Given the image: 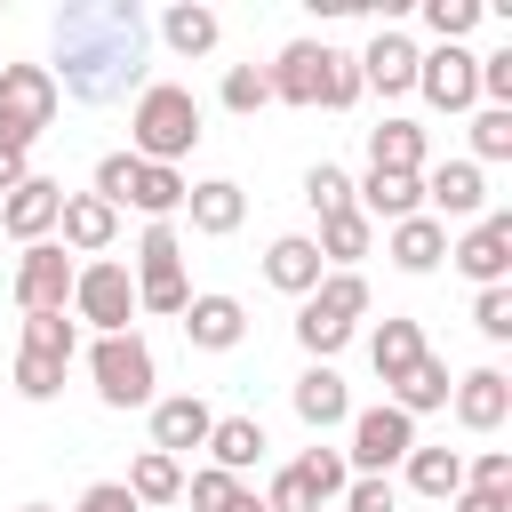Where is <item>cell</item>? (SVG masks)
<instances>
[{
    "label": "cell",
    "instance_id": "obj_1",
    "mask_svg": "<svg viewBox=\"0 0 512 512\" xmlns=\"http://www.w3.org/2000/svg\"><path fill=\"white\" fill-rule=\"evenodd\" d=\"M144 8L136 0H72L56 16V96H80V104H112V96H144Z\"/></svg>",
    "mask_w": 512,
    "mask_h": 512
},
{
    "label": "cell",
    "instance_id": "obj_2",
    "mask_svg": "<svg viewBox=\"0 0 512 512\" xmlns=\"http://www.w3.org/2000/svg\"><path fill=\"white\" fill-rule=\"evenodd\" d=\"M264 80H272V96L280 104H328V112H352L360 104V64L344 56V48H328V40H288L272 64H264Z\"/></svg>",
    "mask_w": 512,
    "mask_h": 512
},
{
    "label": "cell",
    "instance_id": "obj_3",
    "mask_svg": "<svg viewBox=\"0 0 512 512\" xmlns=\"http://www.w3.org/2000/svg\"><path fill=\"white\" fill-rule=\"evenodd\" d=\"M192 144H200V96L176 88V80H152L128 112V152L152 160V168H176Z\"/></svg>",
    "mask_w": 512,
    "mask_h": 512
},
{
    "label": "cell",
    "instance_id": "obj_4",
    "mask_svg": "<svg viewBox=\"0 0 512 512\" xmlns=\"http://www.w3.org/2000/svg\"><path fill=\"white\" fill-rule=\"evenodd\" d=\"M360 312H368V280H360V272H320V288L296 304V344H304L312 360H328V352L352 344Z\"/></svg>",
    "mask_w": 512,
    "mask_h": 512
},
{
    "label": "cell",
    "instance_id": "obj_5",
    "mask_svg": "<svg viewBox=\"0 0 512 512\" xmlns=\"http://www.w3.org/2000/svg\"><path fill=\"white\" fill-rule=\"evenodd\" d=\"M88 376H96L104 408H152V344L136 328L128 336H96L88 344Z\"/></svg>",
    "mask_w": 512,
    "mask_h": 512
},
{
    "label": "cell",
    "instance_id": "obj_6",
    "mask_svg": "<svg viewBox=\"0 0 512 512\" xmlns=\"http://www.w3.org/2000/svg\"><path fill=\"white\" fill-rule=\"evenodd\" d=\"M56 80L48 64H0V144L8 152H32V136L56 120Z\"/></svg>",
    "mask_w": 512,
    "mask_h": 512
},
{
    "label": "cell",
    "instance_id": "obj_7",
    "mask_svg": "<svg viewBox=\"0 0 512 512\" xmlns=\"http://www.w3.org/2000/svg\"><path fill=\"white\" fill-rule=\"evenodd\" d=\"M72 312H80L96 336H128V320H136V280H128V264H112V256L80 264V272H72Z\"/></svg>",
    "mask_w": 512,
    "mask_h": 512
},
{
    "label": "cell",
    "instance_id": "obj_8",
    "mask_svg": "<svg viewBox=\"0 0 512 512\" xmlns=\"http://www.w3.org/2000/svg\"><path fill=\"white\" fill-rule=\"evenodd\" d=\"M408 448H416V416H400V408L384 400V408H360V416H352L344 464H352V480H384L392 464H408Z\"/></svg>",
    "mask_w": 512,
    "mask_h": 512
},
{
    "label": "cell",
    "instance_id": "obj_9",
    "mask_svg": "<svg viewBox=\"0 0 512 512\" xmlns=\"http://www.w3.org/2000/svg\"><path fill=\"white\" fill-rule=\"evenodd\" d=\"M448 264H456L472 288H504V272H512V208L472 216V224H464V240L448 248Z\"/></svg>",
    "mask_w": 512,
    "mask_h": 512
},
{
    "label": "cell",
    "instance_id": "obj_10",
    "mask_svg": "<svg viewBox=\"0 0 512 512\" xmlns=\"http://www.w3.org/2000/svg\"><path fill=\"white\" fill-rule=\"evenodd\" d=\"M416 88L432 112H472L480 104V56L472 48H424L416 56Z\"/></svg>",
    "mask_w": 512,
    "mask_h": 512
},
{
    "label": "cell",
    "instance_id": "obj_11",
    "mask_svg": "<svg viewBox=\"0 0 512 512\" xmlns=\"http://www.w3.org/2000/svg\"><path fill=\"white\" fill-rule=\"evenodd\" d=\"M72 256L56 248V240H32L24 256H16V312H64L72 304Z\"/></svg>",
    "mask_w": 512,
    "mask_h": 512
},
{
    "label": "cell",
    "instance_id": "obj_12",
    "mask_svg": "<svg viewBox=\"0 0 512 512\" xmlns=\"http://www.w3.org/2000/svg\"><path fill=\"white\" fill-rule=\"evenodd\" d=\"M424 216H488V176L472 168V160H424Z\"/></svg>",
    "mask_w": 512,
    "mask_h": 512
},
{
    "label": "cell",
    "instance_id": "obj_13",
    "mask_svg": "<svg viewBox=\"0 0 512 512\" xmlns=\"http://www.w3.org/2000/svg\"><path fill=\"white\" fill-rule=\"evenodd\" d=\"M56 216H64V184H56V176H24V184L0 200V232H8L16 248L48 240V232H56Z\"/></svg>",
    "mask_w": 512,
    "mask_h": 512
},
{
    "label": "cell",
    "instance_id": "obj_14",
    "mask_svg": "<svg viewBox=\"0 0 512 512\" xmlns=\"http://www.w3.org/2000/svg\"><path fill=\"white\" fill-rule=\"evenodd\" d=\"M416 56H424V48H416L408 32H392V24H384L352 64H360V88H376V96H408V88H416Z\"/></svg>",
    "mask_w": 512,
    "mask_h": 512
},
{
    "label": "cell",
    "instance_id": "obj_15",
    "mask_svg": "<svg viewBox=\"0 0 512 512\" xmlns=\"http://www.w3.org/2000/svg\"><path fill=\"white\" fill-rule=\"evenodd\" d=\"M448 408H456L464 432H496V424L512 416V376H504V368H472V376H456Z\"/></svg>",
    "mask_w": 512,
    "mask_h": 512
},
{
    "label": "cell",
    "instance_id": "obj_16",
    "mask_svg": "<svg viewBox=\"0 0 512 512\" xmlns=\"http://www.w3.org/2000/svg\"><path fill=\"white\" fill-rule=\"evenodd\" d=\"M208 424H216V408H208L200 392H168V400H152V448H160V456L208 448Z\"/></svg>",
    "mask_w": 512,
    "mask_h": 512
},
{
    "label": "cell",
    "instance_id": "obj_17",
    "mask_svg": "<svg viewBox=\"0 0 512 512\" xmlns=\"http://www.w3.org/2000/svg\"><path fill=\"white\" fill-rule=\"evenodd\" d=\"M352 208H360L368 224H408V216H424V184H416V176H384V168H368V176L352 184Z\"/></svg>",
    "mask_w": 512,
    "mask_h": 512
},
{
    "label": "cell",
    "instance_id": "obj_18",
    "mask_svg": "<svg viewBox=\"0 0 512 512\" xmlns=\"http://www.w3.org/2000/svg\"><path fill=\"white\" fill-rule=\"evenodd\" d=\"M184 216H192V232L232 240V232H240V216H248V192H240L232 176H200V184L184 192Z\"/></svg>",
    "mask_w": 512,
    "mask_h": 512
},
{
    "label": "cell",
    "instance_id": "obj_19",
    "mask_svg": "<svg viewBox=\"0 0 512 512\" xmlns=\"http://www.w3.org/2000/svg\"><path fill=\"white\" fill-rule=\"evenodd\" d=\"M176 320H184V336H192L200 352H232V344L248 336V304H240V296H192Z\"/></svg>",
    "mask_w": 512,
    "mask_h": 512
},
{
    "label": "cell",
    "instance_id": "obj_20",
    "mask_svg": "<svg viewBox=\"0 0 512 512\" xmlns=\"http://www.w3.org/2000/svg\"><path fill=\"white\" fill-rule=\"evenodd\" d=\"M56 248H72V256H104L112 248V232H120V216L96 200V192H64V216H56Z\"/></svg>",
    "mask_w": 512,
    "mask_h": 512
},
{
    "label": "cell",
    "instance_id": "obj_21",
    "mask_svg": "<svg viewBox=\"0 0 512 512\" xmlns=\"http://www.w3.org/2000/svg\"><path fill=\"white\" fill-rule=\"evenodd\" d=\"M288 400H296V416H304L312 432H328V424H352V392H344V376H336L328 360H312V368L296 376V392H288Z\"/></svg>",
    "mask_w": 512,
    "mask_h": 512
},
{
    "label": "cell",
    "instance_id": "obj_22",
    "mask_svg": "<svg viewBox=\"0 0 512 512\" xmlns=\"http://www.w3.org/2000/svg\"><path fill=\"white\" fill-rule=\"evenodd\" d=\"M320 272H328V264H320V248H312L304 232H280V240L264 248V280H272L280 296H312Z\"/></svg>",
    "mask_w": 512,
    "mask_h": 512
},
{
    "label": "cell",
    "instance_id": "obj_23",
    "mask_svg": "<svg viewBox=\"0 0 512 512\" xmlns=\"http://www.w3.org/2000/svg\"><path fill=\"white\" fill-rule=\"evenodd\" d=\"M368 360H376L384 392H400V384H408V368L424 360V328H416V320H400V312H384V328L368 336Z\"/></svg>",
    "mask_w": 512,
    "mask_h": 512
},
{
    "label": "cell",
    "instance_id": "obj_24",
    "mask_svg": "<svg viewBox=\"0 0 512 512\" xmlns=\"http://www.w3.org/2000/svg\"><path fill=\"white\" fill-rule=\"evenodd\" d=\"M264 448H272V440H264L256 416H216V424H208V464L232 472V480H240L248 464H264Z\"/></svg>",
    "mask_w": 512,
    "mask_h": 512
},
{
    "label": "cell",
    "instance_id": "obj_25",
    "mask_svg": "<svg viewBox=\"0 0 512 512\" xmlns=\"http://www.w3.org/2000/svg\"><path fill=\"white\" fill-rule=\"evenodd\" d=\"M368 168H384V176H424V128H416V120H376V128H368Z\"/></svg>",
    "mask_w": 512,
    "mask_h": 512
},
{
    "label": "cell",
    "instance_id": "obj_26",
    "mask_svg": "<svg viewBox=\"0 0 512 512\" xmlns=\"http://www.w3.org/2000/svg\"><path fill=\"white\" fill-rule=\"evenodd\" d=\"M384 256H392L400 272H432V264L448 256V224H440V216H408V224H392Z\"/></svg>",
    "mask_w": 512,
    "mask_h": 512
},
{
    "label": "cell",
    "instance_id": "obj_27",
    "mask_svg": "<svg viewBox=\"0 0 512 512\" xmlns=\"http://www.w3.org/2000/svg\"><path fill=\"white\" fill-rule=\"evenodd\" d=\"M368 240H376V224L360 216V208H336V216H320V264H336V272H352V256H368Z\"/></svg>",
    "mask_w": 512,
    "mask_h": 512
},
{
    "label": "cell",
    "instance_id": "obj_28",
    "mask_svg": "<svg viewBox=\"0 0 512 512\" xmlns=\"http://www.w3.org/2000/svg\"><path fill=\"white\" fill-rule=\"evenodd\" d=\"M216 32H224V24H216V8H200V0H176V8L160 16V40H168L176 56H208Z\"/></svg>",
    "mask_w": 512,
    "mask_h": 512
},
{
    "label": "cell",
    "instance_id": "obj_29",
    "mask_svg": "<svg viewBox=\"0 0 512 512\" xmlns=\"http://www.w3.org/2000/svg\"><path fill=\"white\" fill-rule=\"evenodd\" d=\"M408 488L432 496V504H448L464 488V456L456 448H408Z\"/></svg>",
    "mask_w": 512,
    "mask_h": 512
},
{
    "label": "cell",
    "instance_id": "obj_30",
    "mask_svg": "<svg viewBox=\"0 0 512 512\" xmlns=\"http://www.w3.org/2000/svg\"><path fill=\"white\" fill-rule=\"evenodd\" d=\"M120 488H128L136 504H176V496H184V464H176V456H160V448H144V456L128 464V480H120Z\"/></svg>",
    "mask_w": 512,
    "mask_h": 512
},
{
    "label": "cell",
    "instance_id": "obj_31",
    "mask_svg": "<svg viewBox=\"0 0 512 512\" xmlns=\"http://www.w3.org/2000/svg\"><path fill=\"white\" fill-rule=\"evenodd\" d=\"M184 192H192V184H184V168H152V160H144V168H136V192H128V208H144L152 224H168V216L184 208Z\"/></svg>",
    "mask_w": 512,
    "mask_h": 512
},
{
    "label": "cell",
    "instance_id": "obj_32",
    "mask_svg": "<svg viewBox=\"0 0 512 512\" xmlns=\"http://www.w3.org/2000/svg\"><path fill=\"white\" fill-rule=\"evenodd\" d=\"M448 392H456L448 360H432V352H424V360L408 368V384L392 392V408H400V416H424V408H448Z\"/></svg>",
    "mask_w": 512,
    "mask_h": 512
},
{
    "label": "cell",
    "instance_id": "obj_33",
    "mask_svg": "<svg viewBox=\"0 0 512 512\" xmlns=\"http://www.w3.org/2000/svg\"><path fill=\"white\" fill-rule=\"evenodd\" d=\"M296 480H304V488H312V504L328 512V504L352 488V464H344V448H304V456H296Z\"/></svg>",
    "mask_w": 512,
    "mask_h": 512
},
{
    "label": "cell",
    "instance_id": "obj_34",
    "mask_svg": "<svg viewBox=\"0 0 512 512\" xmlns=\"http://www.w3.org/2000/svg\"><path fill=\"white\" fill-rule=\"evenodd\" d=\"M192 304V288H184V264H152V272H136V312H184Z\"/></svg>",
    "mask_w": 512,
    "mask_h": 512
},
{
    "label": "cell",
    "instance_id": "obj_35",
    "mask_svg": "<svg viewBox=\"0 0 512 512\" xmlns=\"http://www.w3.org/2000/svg\"><path fill=\"white\" fill-rule=\"evenodd\" d=\"M24 352H48V360H64V368H72L80 328H72L64 312H24Z\"/></svg>",
    "mask_w": 512,
    "mask_h": 512
},
{
    "label": "cell",
    "instance_id": "obj_36",
    "mask_svg": "<svg viewBox=\"0 0 512 512\" xmlns=\"http://www.w3.org/2000/svg\"><path fill=\"white\" fill-rule=\"evenodd\" d=\"M184 504H192V512H240V504H248V488H240L232 472H216V464H200V472L184 480Z\"/></svg>",
    "mask_w": 512,
    "mask_h": 512
},
{
    "label": "cell",
    "instance_id": "obj_37",
    "mask_svg": "<svg viewBox=\"0 0 512 512\" xmlns=\"http://www.w3.org/2000/svg\"><path fill=\"white\" fill-rule=\"evenodd\" d=\"M488 16V0H424V24H432V40L440 48H464V32Z\"/></svg>",
    "mask_w": 512,
    "mask_h": 512
},
{
    "label": "cell",
    "instance_id": "obj_38",
    "mask_svg": "<svg viewBox=\"0 0 512 512\" xmlns=\"http://www.w3.org/2000/svg\"><path fill=\"white\" fill-rule=\"evenodd\" d=\"M480 160H512V112L504 104H480L472 112V168Z\"/></svg>",
    "mask_w": 512,
    "mask_h": 512
},
{
    "label": "cell",
    "instance_id": "obj_39",
    "mask_svg": "<svg viewBox=\"0 0 512 512\" xmlns=\"http://www.w3.org/2000/svg\"><path fill=\"white\" fill-rule=\"evenodd\" d=\"M216 96H224V112H264L272 104V80H264V64H232Z\"/></svg>",
    "mask_w": 512,
    "mask_h": 512
},
{
    "label": "cell",
    "instance_id": "obj_40",
    "mask_svg": "<svg viewBox=\"0 0 512 512\" xmlns=\"http://www.w3.org/2000/svg\"><path fill=\"white\" fill-rule=\"evenodd\" d=\"M136 168H144L136 152H104V160H96V200H104L112 216L128 208V192H136Z\"/></svg>",
    "mask_w": 512,
    "mask_h": 512
},
{
    "label": "cell",
    "instance_id": "obj_41",
    "mask_svg": "<svg viewBox=\"0 0 512 512\" xmlns=\"http://www.w3.org/2000/svg\"><path fill=\"white\" fill-rule=\"evenodd\" d=\"M304 200H312L320 216H336V208H352V176H344L336 160H312V168H304Z\"/></svg>",
    "mask_w": 512,
    "mask_h": 512
},
{
    "label": "cell",
    "instance_id": "obj_42",
    "mask_svg": "<svg viewBox=\"0 0 512 512\" xmlns=\"http://www.w3.org/2000/svg\"><path fill=\"white\" fill-rule=\"evenodd\" d=\"M16 392H24V400H56V392H64V360H48V352H16Z\"/></svg>",
    "mask_w": 512,
    "mask_h": 512
},
{
    "label": "cell",
    "instance_id": "obj_43",
    "mask_svg": "<svg viewBox=\"0 0 512 512\" xmlns=\"http://www.w3.org/2000/svg\"><path fill=\"white\" fill-rule=\"evenodd\" d=\"M472 328H480L488 344H504V336H512V280H504V288H480V296H472Z\"/></svg>",
    "mask_w": 512,
    "mask_h": 512
},
{
    "label": "cell",
    "instance_id": "obj_44",
    "mask_svg": "<svg viewBox=\"0 0 512 512\" xmlns=\"http://www.w3.org/2000/svg\"><path fill=\"white\" fill-rule=\"evenodd\" d=\"M464 488H488V496H512V448H480L464 464Z\"/></svg>",
    "mask_w": 512,
    "mask_h": 512
},
{
    "label": "cell",
    "instance_id": "obj_45",
    "mask_svg": "<svg viewBox=\"0 0 512 512\" xmlns=\"http://www.w3.org/2000/svg\"><path fill=\"white\" fill-rule=\"evenodd\" d=\"M256 504H264V512H320V504H312V488L296 480V464H280V472H272V488H264Z\"/></svg>",
    "mask_w": 512,
    "mask_h": 512
},
{
    "label": "cell",
    "instance_id": "obj_46",
    "mask_svg": "<svg viewBox=\"0 0 512 512\" xmlns=\"http://www.w3.org/2000/svg\"><path fill=\"white\" fill-rule=\"evenodd\" d=\"M152 264H184L176 224H144V240H136V272H152Z\"/></svg>",
    "mask_w": 512,
    "mask_h": 512
},
{
    "label": "cell",
    "instance_id": "obj_47",
    "mask_svg": "<svg viewBox=\"0 0 512 512\" xmlns=\"http://www.w3.org/2000/svg\"><path fill=\"white\" fill-rule=\"evenodd\" d=\"M336 512H400V488H392V480H352V488L336 496Z\"/></svg>",
    "mask_w": 512,
    "mask_h": 512
},
{
    "label": "cell",
    "instance_id": "obj_48",
    "mask_svg": "<svg viewBox=\"0 0 512 512\" xmlns=\"http://www.w3.org/2000/svg\"><path fill=\"white\" fill-rule=\"evenodd\" d=\"M480 96L512 112V48H496V56H480Z\"/></svg>",
    "mask_w": 512,
    "mask_h": 512
},
{
    "label": "cell",
    "instance_id": "obj_49",
    "mask_svg": "<svg viewBox=\"0 0 512 512\" xmlns=\"http://www.w3.org/2000/svg\"><path fill=\"white\" fill-rule=\"evenodd\" d=\"M72 512H144V504H136L120 480H96V488H80V504H72Z\"/></svg>",
    "mask_w": 512,
    "mask_h": 512
},
{
    "label": "cell",
    "instance_id": "obj_50",
    "mask_svg": "<svg viewBox=\"0 0 512 512\" xmlns=\"http://www.w3.org/2000/svg\"><path fill=\"white\" fill-rule=\"evenodd\" d=\"M448 512H512V496H488V488H456Z\"/></svg>",
    "mask_w": 512,
    "mask_h": 512
},
{
    "label": "cell",
    "instance_id": "obj_51",
    "mask_svg": "<svg viewBox=\"0 0 512 512\" xmlns=\"http://www.w3.org/2000/svg\"><path fill=\"white\" fill-rule=\"evenodd\" d=\"M24 176H32V168H24V152H8V144H0V200H8Z\"/></svg>",
    "mask_w": 512,
    "mask_h": 512
},
{
    "label": "cell",
    "instance_id": "obj_52",
    "mask_svg": "<svg viewBox=\"0 0 512 512\" xmlns=\"http://www.w3.org/2000/svg\"><path fill=\"white\" fill-rule=\"evenodd\" d=\"M240 512H264V504H256V488H248V504H240Z\"/></svg>",
    "mask_w": 512,
    "mask_h": 512
},
{
    "label": "cell",
    "instance_id": "obj_53",
    "mask_svg": "<svg viewBox=\"0 0 512 512\" xmlns=\"http://www.w3.org/2000/svg\"><path fill=\"white\" fill-rule=\"evenodd\" d=\"M24 512H48V504H24Z\"/></svg>",
    "mask_w": 512,
    "mask_h": 512
}]
</instances>
